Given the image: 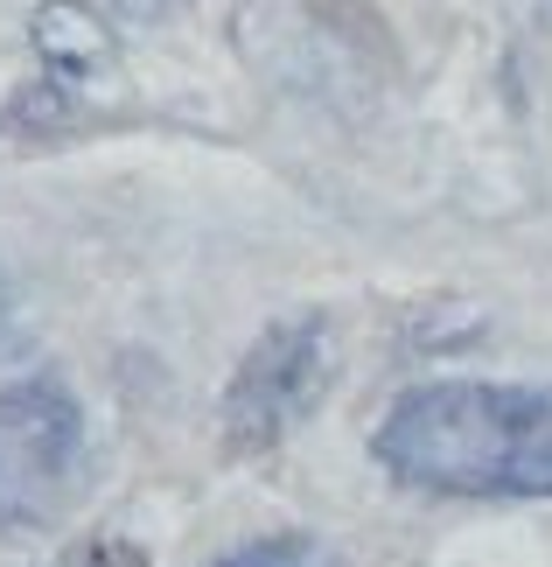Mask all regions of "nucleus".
I'll return each mask as SVG.
<instances>
[{
	"label": "nucleus",
	"mask_w": 552,
	"mask_h": 567,
	"mask_svg": "<svg viewBox=\"0 0 552 567\" xmlns=\"http://www.w3.org/2000/svg\"><path fill=\"white\" fill-rule=\"evenodd\" d=\"M29 35H35V56H42V78L71 84V92H84L92 78H105L113 56H119L113 29H105L84 0H50V8H35Z\"/></svg>",
	"instance_id": "obj_4"
},
{
	"label": "nucleus",
	"mask_w": 552,
	"mask_h": 567,
	"mask_svg": "<svg viewBox=\"0 0 552 567\" xmlns=\"http://www.w3.org/2000/svg\"><path fill=\"white\" fill-rule=\"evenodd\" d=\"M21 343V322H14V288H8V274H0V358H8Z\"/></svg>",
	"instance_id": "obj_7"
},
{
	"label": "nucleus",
	"mask_w": 552,
	"mask_h": 567,
	"mask_svg": "<svg viewBox=\"0 0 552 567\" xmlns=\"http://www.w3.org/2000/svg\"><path fill=\"white\" fill-rule=\"evenodd\" d=\"M210 567H336V554L322 547V539L308 533H273V539H246V547H231L225 560Z\"/></svg>",
	"instance_id": "obj_5"
},
{
	"label": "nucleus",
	"mask_w": 552,
	"mask_h": 567,
	"mask_svg": "<svg viewBox=\"0 0 552 567\" xmlns=\"http://www.w3.org/2000/svg\"><path fill=\"white\" fill-rule=\"evenodd\" d=\"M329 385H336V337H329L322 309L273 316L267 330L246 343L238 372L217 400V427H225L231 455H273L301 421H315Z\"/></svg>",
	"instance_id": "obj_2"
},
{
	"label": "nucleus",
	"mask_w": 552,
	"mask_h": 567,
	"mask_svg": "<svg viewBox=\"0 0 552 567\" xmlns=\"http://www.w3.org/2000/svg\"><path fill=\"white\" fill-rule=\"evenodd\" d=\"M84 406L56 372L0 385V533L50 526L84 476Z\"/></svg>",
	"instance_id": "obj_3"
},
{
	"label": "nucleus",
	"mask_w": 552,
	"mask_h": 567,
	"mask_svg": "<svg viewBox=\"0 0 552 567\" xmlns=\"http://www.w3.org/2000/svg\"><path fill=\"white\" fill-rule=\"evenodd\" d=\"M56 567H147V554L134 547V539H92V547H77L71 560Z\"/></svg>",
	"instance_id": "obj_6"
},
{
	"label": "nucleus",
	"mask_w": 552,
	"mask_h": 567,
	"mask_svg": "<svg viewBox=\"0 0 552 567\" xmlns=\"http://www.w3.org/2000/svg\"><path fill=\"white\" fill-rule=\"evenodd\" d=\"M371 463L434 497H552V385L427 379L371 427Z\"/></svg>",
	"instance_id": "obj_1"
}]
</instances>
